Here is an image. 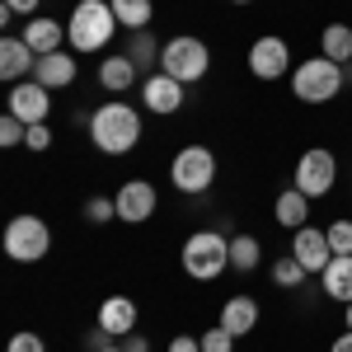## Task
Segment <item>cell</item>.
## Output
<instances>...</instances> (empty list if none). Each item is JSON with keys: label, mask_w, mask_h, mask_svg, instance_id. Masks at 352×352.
<instances>
[{"label": "cell", "mask_w": 352, "mask_h": 352, "mask_svg": "<svg viewBox=\"0 0 352 352\" xmlns=\"http://www.w3.org/2000/svg\"><path fill=\"white\" fill-rule=\"evenodd\" d=\"M10 113L24 122V127H33V122H47V113H52V99H47V85L38 80H19L10 85Z\"/></svg>", "instance_id": "cell-9"}, {"label": "cell", "mask_w": 352, "mask_h": 352, "mask_svg": "<svg viewBox=\"0 0 352 352\" xmlns=\"http://www.w3.org/2000/svg\"><path fill=\"white\" fill-rule=\"evenodd\" d=\"M99 85L113 89V94L132 89V85H136V61L127 52H122V56H104V66H99Z\"/></svg>", "instance_id": "cell-21"}, {"label": "cell", "mask_w": 352, "mask_h": 352, "mask_svg": "<svg viewBox=\"0 0 352 352\" xmlns=\"http://www.w3.org/2000/svg\"><path fill=\"white\" fill-rule=\"evenodd\" d=\"M258 258H263V249H258L254 235H230V268L254 272V268H258Z\"/></svg>", "instance_id": "cell-24"}, {"label": "cell", "mask_w": 352, "mask_h": 352, "mask_svg": "<svg viewBox=\"0 0 352 352\" xmlns=\"http://www.w3.org/2000/svg\"><path fill=\"white\" fill-rule=\"evenodd\" d=\"M235 5H249V0H235Z\"/></svg>", "instance_id": "cell-40"}, {"label": "cell", "mask_w": 352, "mask_h": 352, "mask_svg": "<svg viewBox=\"0 0 352 352\" xmlns=\"http://www.w3.org/2000/svg\"><path fill=\"white\" fill-rule=\"evenodd\" d=\"M89 141L104 155H127L141 141V113L132 104H104V109H94L89 113Z\"/></svg>", "instance_id": "cell-1"}, {"label": "cell", "mask_w": 352, "mask_h": 352, "mask_svg": "<svg viewBox=\"0 0 352 352\" xmlns=\"http://www.w3.org/2000/svg\"><path fill=\"white\" fill-rule=\"evenodd\" d=\"M19 38H24L38 56H52V52H61V43H66V24H56V19H47V14H33Z\"/></svg>", "instance_id": "cell-15"}, {"label": "cell", "mask_w": 352, "mask_h": 352, "mask_svg": "<svg viewBox=\"0 0 352 352\" xmlns=\"http://www.w3.org/2000/svg\"><path fill=\"white\" fill-rule=\"evenodd\" d=\"M33 66H38V52L24 38H5L0 43V80H10V85L33 80Z\"/></svg>", "instance_id": "cell-13"}, {"label": "cell", "mask_w": 352, "mask_h": 352, "mask_svg": "<svg viewBox=\"0 0 352 352\" xmlns=\"http://www.w3.org/2000/svg\"><path fill=\"white\" fill-rule=\"evenodd\" d=\"M226 268H230V235H221V230H197V235H188V244H184V272L188 277L212 282Z\"/></svg>", "instance_id": "cell-4"}, {"label": "cell", "mask_w": 352, "mask_h": 352, "mask_svg": "<svg viewBox=\"0 0 352 352\" xmlns=\"http://www.w3.org/2000/svg\"><path fill=\"white\" fill-rule=\"evenodd\" d=\"M24 146L28 151H47V146H52V127H47V122H33L28 136H24Z\"/></svg>", "instance_id": "cell-31"}, {"label": "cell", "mask_w": 352, "mask_h": 352, "mask_svg": "<svg viewBox=\"0 0 352 352\" xmlns=\"http://www.w3.org/2000/svg\"><path fill=\"white\" fill-rule=\"evenodd\" d=\"M118 28H122V24H118V14H113L109 0H80V5L71 10L66 43H71L76 52H99V47L109 43Z\"/></svg>", "instance_id": "cell-2"}, {"label": "cell", "mask_w": 352, "mask_h": 352, "mask_svg": "<svg viewBox=\"0 0 352 352\" xmlns=\"http://www.w3.org/2000/svg\"><path fill=\"white\" fill-rule=\"evenodd\" d=\"M235 348V333L230 329H207L202 333V352H230Z\"/></svg>", "instance_id": "cell-30"}, {"label": "cell", "mask_w": 352, "mask_h": 352, "mask_svg": "<svg viewBox=\"0 0 352 352\" xmlns=\"http://www.w3.org/2000/svg\"><path fill=\"white\" fill-rule=\"evenodd\" d=\"M118 217V202L113 197H89L85 202V221H94V226H104V221Z\"/></svg>", "instance_id": "cell-27"}, {"label": "cell", "mask_w": 352, "mask_h": 352, "mask_svg": "<svg viewBox=\"0 0 352 352\" xmlns=\"http://www.w3.org/2000/svg\"><path fill=\"white\" fill-rule=\"evenodd\" d=\"M99 324L109 329L113 338H127L136 329V305L127 296H109L104 305H99Z\"/></svg>", "instance_id": "cell-18"}, {"label": "cell", "mask_w": 352, "mask_h": 352, "mask_svg": "<svg viewBox=\"0 0 352 352\" xmlns=\"http://www.w3.org/2000/svg\"><path fill=\"white\" fill-rule=\"evenodd\" d=\"M329 352H352V329H348V333H338V338H333V348H329Z\"/></svg>", "instance_id": "cell-37"}, {"label": "cell", "mask_w": 352, "mask_h": 352, "mask_svg": "<svg viewBox=\"0 0 352 352\" xmlns=\"http://www.w3.org/2000/svg\"><path fill=\"white\" fill-rule=\"evenodd\" d=\"M169 352H202V338H184V333H179V338L169 343Z\"/></svg>", "instance_id": "cell-34"}, {"label": "cell", "mask_w": 352, "mask_h": 352, "mask_svg": "<svg viewBox=\"0 0 352 352\" xmlns=\"http://www.w3.org/2000/svg\"><path fill=\"white\" fill-rule=\"evenodd\" d=\"M320 277H324L329 300H343V305H352V254H333V258H329V268L320 272Z\"/></svg>", "instance_id": "cell-19"}, {"label": "cell", "mask_w": 352, "mask_h": 352, "mask_svg": "<svg viewBox=\"0 0 352 352\" xmlns=\"http://www.w3.org/2000/svg\"><path fill=\"white\" fill-rule=\"evenodd\" d=\"M85 343H89V352H104V348H113V333L104 324H94L89 329V338H85Z\"/></svg>", "instance_id": "cell-33"}, {"label": "cell", "mask_w": 352, "mask_h": 352, "mask_svg": "<svg viewBox=\"0 0 352 352\" xmlns=\"http://www.w3.org/2000/svg\"><path fill=\"white\" fill-rule=\"evenodd\" d=\"M292 254H296L305 272H324L329 258H333V249H329V235L324 230H315V226H300L296 235H292Z\"/></svg>", "instance_id": "cell-12"}, {"label": "cell", "mask_w": 352, "mask_h": 352, "mask_svg": "<svg viewBox=\"0 0 352 352\" xmlns=\"http://www.w3.org/2000/svg\"><path fill=\"white\" fill-rule=\"evenodd\" d=\"M122 352H151V343H146V338H141V333H127V338H122Z\"/></svg>", "instance_id": "cell-35"}, {"label": "cell", "mask_w": 352, "mask_h": 352, "mask_svg": "<svg viewBox=\"0 0 352 352\" xmlns=\"http://www.w3.org/2000/svg\"><path fill=\"white\" fill-rule=\"evenodd\" d=\"M24 136H28V127L14 118V113L0 118V146H24Z\"/></svg>", "instance_id": "cell-29"}, {"label": "cell", "mask_w": 352, "mask_h": 352, "mask_svg": "<svg viewBox=\"0 0 352 352\" xmlns=\"http://www.w3.org/2000/svg\"><path fill=\"white\" fill-rule=\"evenodd\" d=\"M169 179H174V188L179 192H207L212 188V179H217V155L207 151V146H184L174 164H169Z\"/></svg>", "instance_id": "cell-7"}, {"label": "cell", "mask_w": 352, "mask_h": 352, "mask_svg": "<svg viewBox=\"0 0 352 352\" xmlns=\"http://www.w3.org/2000/svg\"><path fill=\"white\" fill-rule=\"evenodd\" d=\"M249 71H254L258 80H282V76L292 71L287 43H282V38H254V47H249Z\"/></svg>", "instance_id": "cell-11"}, {"label": "cell", "mask_w": 352, "mask_h": 352, "mask_svg": "<svg viewBox=\"0 0 352 352\" xmlns=\"http://www.w3.org/2000/svg\"><path fill=\"white\" fill-rule=\"evenodd\" d=\"M320 47H324L329 61L348 66V61H352V28L348 24H329L324 33H320Z\"/></svg>", "instance_id": "cell-22"}, {"label": "cell", "mask_w": 352, "mask_h": 352, "mask_svg": "<svg viewBox=\"0 0 352 352\" xmlns=\"http://www.w3.org/2000/svg\"><path fill=\"white\" fill-rule=\"evenodd\" d=\"M104 352H122V348H104Z\"/></svg>", "instance_id": "cell-39"}, {"label": "cell", "mask_w": 352, "mask_h": 352, "mask_svg": "<svg viewBox=\"0 0 352 352\" xmlns=\"http://www.w3.org/2000/svg\"><path fill=\"white\" fill-rule=\"evenodd\" d=\"M333 184H338V160L329 155L324 146L305 151V155L296 160V179H292V188H300L305 197H324Z\"/></svg>", "instance_id": "cell-8"}, {"label": "cell", "mask_w": 352, "mask_h": 352, "mask_svg": "<svg viewBox=\"0 0 352 352\" xmlns=\"http://www.w3.org/2000/svg\"><path fill=\"white\" fill-rule=\"evenodd\" d=\"M258 315H263V310H258V300H254V296H230V300H226V310H221V329H230L235 338H240V333H254Z\"/></svg>", "instance_id": "cell-17"}, {"label": "cell", "mask_w": 352, "mask_h": 352, "mask_svg": "<svg viewBox=\"0 0 352 352\" xmlns=\"http://www.w3.org/2000/svg\"><path fill=\"white\" fill-rule=\"evenodd\" d=\"M33 80L47 85V89H66V85L76 80V56H71V52L38 56V66H33Z\"/></svg>", "instance_id": "cell-16"}, {"label": "cell", "mask_w": 352, "mask_h": 352, "mask_svg": "<svg viewBox=\"0 0 352 352\" xmlns=\"http://www.w3.org/2000/svg\"><path fill=\"white\" fill-rule=\"evenodd\" d=\"M47 249H52V230H47L43 217L24 212V217H14L5 226V254L14 263H38V258H47Z\"/></svg>", "instance_id": "cell-5"}, {"label": "cell", "mask_w": 352, "mask_h": 352, "mask_svg": "<svg viewBox=\"0 0 352 352\" xmlns=\"http://www.w3.org/2000/svg\"><path fill=\"white\" fill-rule=\"evenodd\" d=\"M127 56H132L136 66H160V47H155L151 28H136L132 38H127Z\"/></svg>", "instance_id": "cell-25"}, {"label": "cell", "mask_w": 352, "mask_h": 352, "mask_svg": "<svg viewBox=\"0 0 352 352\" xmlns=\"http://www.w3.org/2000/svg\"><path fill=\"white\" fill-rule=\"evenodd\" d=\"M272 217H277V226H287V230H300V226L310 221V197H305L300 188H287L282 197H277Z\"/></svg>", "instance_id": "cell-20"}, {"label": "cell", "mask_w": 352, "mask_h": 352, "mask_svg": "<svg viewBox=\"0 0 352 352\" xmlns=\"http://www.w3.org/2000/svg\"><path fill=\"white\" fill-rule=\"evenodd\" d=\"M324 235H329V249L333 254H352V221H333Z\"/></svg>", "instance_id": "cell-28"}, {"label": "cell", "mask_w": 352, "mask_h": 352, "mask_svg": "<svg viewBox=\"0 0 352 352\" xmlns=\"http://www.w3.org/2000/svg\"><path fill=\"white\" fill-rule=\"evenodd\" d=\"M343 85H348L343 66H338V61H329L324 52L310 56V61H300L296 71H292V94H296L300 104H329Z\"/></svg>", "instance_id": "cell-3"}, {"label": "cell", "mask_w": 352, "mask_h": 352, "mask_svg": "<svg viewBox=\"0 0 352 352\" xmlns=\"http://www.w3.org/2000/svg\"><path fill=\"white\" fill-rule=\"evenodd\" d=\"M10 352H47V343H43V338H38V333H14V338H10Z\"/></svg>", "instance_id": "cell-32"}, {"label": "cell", "mask_w": 352, "mask_h": 352, "mask_svg": "<svg viewBox=\"0 0 352 352\" xmlns=\"http://www.w3.org/2000/svg\"><path fill=\"white\" fill-rule=\"evenodd\" d=\"M141 99H146V109L151 113H160V118H169V113H179L184 109V85L174 80V76H151V80L141 85Z\"/></svg>", "instance_id": "cell-14"}, {"label": "cell", "mask_w": 352, "mask_h": 352, "mask_svg": "<svg viewBox=\"0 0 352 352\" xmlns=\"http://www.w3.org/2000/svg\"><path fill=\"white\" fill-rule=\"evenodd\" d=\"M207 66H212V56H207V43H202V38H169L160 47V71L174 76L179 85L202 80Z\"/></svg>", "instance_id": "cell-6"}, {"label": "cell", "mask_w": 352, "mask_h": 352, "mask_svg": "<svg viewBox=\"0 0 352 352\" xmlns=\"http://www.w3.org/2000/svg\"><path fill=\"white\" fill-rule=\"evenodd\" d=\"M113 14H118V24L127 28V33H136V28L151 24V14H155V5L151 0H109Z\"/></svg>", "instance_id": "cell-23"}, {"label": "cell", "mask_w": 352, "mask_h": 352, "mask_svg": "<svg viewBox=\"0 0 352 352\" xmlns=\"http://www.w3.org/2000/svg\"><path fill=\"white\" fill-rule=\"evenodd\" d=\"M5 5H10L14 14H24V19H33V14H38V0H5Z\"/></svg>", "instance_id": "cell-36"}, {"label": "cell", "mask_w": 352, "mask_h": 352, "mask_svg": "<svg viewBox=\"0 0 352 352\" xmlns=\"http://www.w3.org/2000/svg\"><path fill=\"white\" fill-rule=\"evenodd\" d=\"M272 282H277L282 292H296L300 282H305V263H300L296 254H287V258H277V263H272Z\"/></svg>", "instance_id": "cell-26"}, {"label": "cell", "mask_w": 352, "mask_h": 352, "mask_svg": "<svg viewBox=\"0 0 352 352\" xmlns=\"http://www.w3.org/2000/svg\"><path fill=\"white\" fill-rule=\"evenodd\" d=\"M348 329H352V305H348Z\"/></svg>", "instance_id": "cell-38"}, {"label": "cell", "mask_w": 352, "mask_h": 352, "mask_svg": "<svg viewBox=\"0 0 352 352\" xmlns=\"http://www.w3.org/2000/svg\"><path fill=\"white\" fill-rule=\"evenodd\" d=\"M113 202H118V221L141 226V221L155 217V202H160V197H155V188H151L146 179H127V184L118 188V197H113Z\"/></svg>", "instance_id": "cell-10"}]
</instances>
